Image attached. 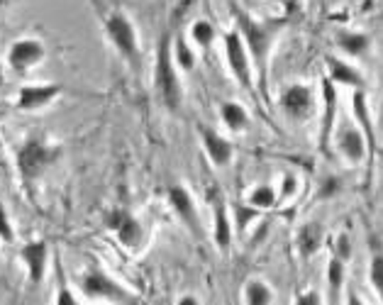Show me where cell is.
Masks as SVG:
<instances>
[{
  "label": "cell",
  "instance_id": "8",
  "mask_svg": "<svg viewBox=\"0 0 383 305\" xmlns=\"http://www.w3.org/2000/svg\"><path fill=\"white\" fill-rule=\"evenodd\" d=\"M47 245L44 242H30V245L22 247L20 256L25 261L27 271H30V281L32 283H42L44 279V271H47Z\"/></svg>",
  "mask_w": 383,
  "mask_h": 305
},
{
  "label": "cell",
  "instance_id": "19",
  "mask_svg": "<svg viewBox=\"0 0 383 305\" xmlns=\"http://www.w3.org/2000/svg\"><path fill=\"white\" fill-rule=\"evenodd\" d=\"M247 305H271V290L261 281H252L247 286Z\"/></svg>",
  "mask_w": 383,
  "mask_h": 305
},
{
  "label": "cell",
  "instance_id": "35",
  "mask_svg": "<svg viewBox=\"0 0 383 305\" xmlns=\"http://www.w3.org/2000/svg\"><path fill=\"white\" fill-rule=\"evenodd\" d=\"M0 85H3V71H0Z\"/></svg>",
  "mask_w": 383,
  "mask_h": 305
},
{
  "label": "cell",
  "instance_id": "17",
  "mask_svg": "<svg viewBox=\"0 0 383 305\" xmlns=\"http://www.w3.org/2000/svg\"><path fill=\"white\" fill-rule=\"evenodd\" d=\"M222 120L225 125L229 127L232 132L242 130L244 125H247V113H244L242 106H237V103H225L222 106Z\"/></svg>",
  "mask_w": 383,
  "mask_h": 305
},
{
  "label": "cell",
  "instance_id": "16",
  "mask_svg": "<svg viewBox=\"0 0 383 305\" xmlns=\"http://www.w3.org/2000/svg\"><path fill=\"white\" fill-rule=\"evenodd\" d=\"M215 240H218V245L222 247V249H227L229 242H232V227H229L225 208L220 206V203L215 206Z\"/></svg>",
  "mask_w": 383,
  "mask_h": 305
},
{
  "label": "cell",
  "instance_id": "7",
  "mask_svg": "<svg viewBox=\"0 0 383 305\" xmlns=\"http://www.w3.org/2000/svg\"><path fill=\"white\" fill-rule=\"evenodd\" d=\"M225 49H227L229 69L234 71V76H237L239 83L249 88V85H252V81H249V61H247V54H244L242 40H239L237 35H232V32H229V35L225 37Z\"/></svg>",
  "mask_w": 383,
  "mask_h": 305
},
{
  "label": "cell",
  "instance_id": "14",
  "mask_svg": "<svg viewBox=\"0 0 383 305\" xmlns=\"http://www.w3.org/2000/svg\"><path fill=\"white\" fill-rule=\"evenodd\" d=\"M339 149L349 161H361L364 159V140L357 130H347L339 140Z\"/></svg>",
  "mask_w": 383,
  "mask_h": 305
},
{
  "label": "cell",
  "instance_id": "15",
  "mask_svg": "<svg viewBox=\"0 0 383 305\" xmlns=\"http://www.w3.org/2000/svg\"><path fill=\"white\" fill-rule=\"evenodd\" d=\"M298 245L303 249V254H315L323 245V232H320V225L310 222L300 230V237H298Z\"/></svg>",
  "mask_w": 383,
  "mask_h": 305
},
{
  "label": "cell",
  "instance_id": "31",
  "mask_svg": "<svg viewBox=\"0 0 383 305\" xmlns=\"http://www.w3.org/2000/svg\"><path fill=\"white\" fill-rule=\"evenodd\" d=\"M349 254H352V247H349L347 237H342V240H339V259H347Z\"/></svg>",
  "mask_w": 383,
  "mask_h": 305
},
{
  "label": "cell",
  "instance_id": "36",
  "mask_svg": "<svg viewBox=\"0 0 383 305\" xmlns=\"http://www.w3.org/2000/svg\"><path fill=\"white\" fill-rule=\"evenodd\" d=\"M0 3H3V0H0Z\"/></svg>",
  "mask_w": 383,
  "mask_h": 305
},
{
  "label": "cell",
  "instance_id": "3",
  "mask_svg": "<svg viewBox=\"0 0 383 305\" xmlns=\"http://www.w3.org/2000/svg\"><path fill=\"white\" fill-rule=\"evenodd\" d=\"M108 35L110 40L115 42V47H117L120 51H122L127 59L132 61V64H140V49H137V37H135V30H132V25L127 22V17H122L120 13H115V15L108 17Z\"/></svg>",
  "mask_w": 383,
  "mask_h": 305
},
{
  "label": "cell",
  "instance_id": "1",
  "mask_svg": "<svg viewBox=\"0 0 383 305\" xmlns=\"http://www.w3.org/2000/svg\"><path fill=\"white\" fill-rule=\"evenodd\" d=\"M81 290L83 295L93 300H110L117 305H137L135 295L130 290H124L117 281H113L103 269H90L88 274H83L81 279Z\"/></svg>",
  "mask_w": 383,
  "mask_h": 305
},
{
  "label": "cell",
  "instance_id": "26",
  "mask_svg": "<svg viewBox=\"0 0 383 305\" xmlns=\"http://www.w3.org/2000/svg\"><path fill=\"white\" fill-rule=\"evenodd\" d=\"M371 283L383 295V254H376L371 261Z\"/></svg>",
  "mask_w": 383,
  "mask_h": 305
},
{
  "label": "cell",
  "instance_id": "30",
  "mask_svg": "<svg viewBox=\"0 0 383 305\" xmlns=\"http://www.w3.org/2000/svg\"><path fill=\"white\" fill-rule=\"evenodd\" d=\"M298 305H320V295L315 293V290H310V293L300 295V298H298Z\"/></svg>",
  "mask_w": 383,
  "mask_h": 305
},
{
  "label": "cell",
  "instance_id": "4",
  "mask_svg": "<svg viewBox=\"0 0 383 305\" xmlns=\"http://www.w3.org/2000/svg\"><path fill=\"white\" fill-rule=\"evenodd\" d=\"M54 159H56L54 149L44 147L42 142H27L20 154H17V166H20L25 179H35V176H40L42 171H44V166Z\"/></svg>",
  "mask_w": 383,
  "mask_h": 305
},
{
  "label": "cell",
  "instance_id": "27",
  "mask_svg": "<svg viewBox=\"0 0 383 305\" xmlns=\"http://www.w3.org/2000/svg\"><path fill=\"white\" fill-rule=\"evenodd\" d=\"M0 240L13 242V227H10V222H8V215H6V211H3V206H0Z\"/></svg>",
  "mask_w": 383,
  "mask_h": 305
},
{
  "label": "cell",
  "instance_id": "25",
  "mask_svg": "<svg viewBox=\"0 0 383 305\" xmlns=\"http://www.w3.org/2000/svg\"><path fill=\"white\" fill-rule=\"evenodd\" d=\"M325 98H327V115H325L323 137H327L329 135V127H332V113H334V88L329 83H325Z\"/></svg>",
  "mask_w": 383,
  "mask_h": 305
},
{
  "label": "cell",
  "instance_id": "23",
  "mask_svg": "<svg viewBox=\"0 0 383 305\" xmlns=\"http://www.w3.org/2000/svg\"><path fill=\"white\" fill-rule=\"evenodd\" d=\"M59 271V290H56V300H54V305H81L79 300L74 298V293H71V288L66 286V279H64V274H61V269H56Z\"/></svg>",
  "mask_w": 383,
  "mask_h": 305
},
{
  "label": "cell",
  "instance_id": "24",
  "mask_svg": "<svg viewBox=\"0 0 383 305\" xmlns=\"http://www.w3.org/2000/svg\"><path fill=\"white\" fill-rule=\"evenodd\" d=\"M342 276H344V271H342V259H332L329 261V269H327V281H329V288L337 293L339 290V286H342Z\"/></svg>",
  "mask_w": 383,
  "mask_h": 305
},
{
  "label": "cell",
  "instance_id": "6",
  "mask_svg": "<svg viewBox=\"0 0 383 305\" xmlns=\"http://www.w3.org/2000/svg\"><path fill=\"white\" fill-rule=\"evenodd\" d=\"M108 225L113 227L115 232H117V240L122 242L124 247H130V249H135V247L140 245V240H142V227H140V222H137L135 217L127 215V213L115 211L113 215L108 217Z\"/></svg>",
  "mask_w": 383,
  "mask_h": 305
},
{
  "label": "cell",
  "instance_id": "29",
  "mask_svg": "<svg viewBox=\"0 0 383 305\" xmlns=\"http://www.w3.org/2000/svg\"><path fill=\"white\" fill-rule=\"evenodd\" d=\"M256 213L254 211H249V208H237V220H239V230H244L247 227V222H249V217H254Z\"/></svg>",
  "mask_w": 383,
  "mask_h": 305
},
{
  "label": "cell",
  "instance_id": "34",
  "mask_svg": "<svg viewBox=\"0 0 383 305\" xmlns=\"http://www.w3.org/2000/svg\"><path fill=\"white\" fill-rule=\"evenodd\" d=\"M347 305H364V303H361V298H359L357 293H349V300H347Z\"/></svg>",
  "mask_w": 383,
  "mask_h": 305
},
{
  "label": "cell",
  "instance_id": "9",
  "mask_svg": "<svg viewBox=\"0 0 383 305\" xmlns=\"http://www.w3.org/2000/svg\"><path fill=\"white\" fill-rule=\"evenodd\" d=\"M169 200H171V206H174V211L181 215V220H184L190 230L198 232V217H195V206H193V198H190L188 190H186L184 186H171Z\"/></svg>",
  "mask_w": 383,
  "mask_h": 305
},
{
  "label": "cell",
  "instance_id": "2",
  "mask_svg": "<svg viewBox=\"0 0 383 305\" xmlns=\"http://www.w3.org/2000/svg\"><path fill=\"white\" fill-rule=\"evenodd\" d=\"M156 88L161 93V100L169 110H179L181 106V85L179 76L171 64V42L164 37L159 44V61H156Z\"/></svg>",
  "mask_w": 383,
  "mask_h": 305
},
{
  "label": "cell",
  "instance_id": "22",
  "mask_svg": "<svg viewBox=\"0 0 383 305\" xmlns=\"http://www.w3.org/2000/svg\"><path fill=\"white\" fill-rule=\"evenodd\" d=\"M213 37H215V27L210 25V22L200 20V22H195L193 25V40L198 42V44L208 47L210 42H213Z\"/></svg>",
  "mask_w": 383,
  "mask_h": 305
},
{
  "label": "cell",
  "instance_id": "33",
  "mask_svg": "<svg viewBox=\"0 0 383 305\" xmlns=\"http://www.w3.org/2000/svg\"><path fill=\"white\" fill-rule=\"evenodd\" d=\"M179 305H198V300H195L193 295H184V298L179 300Z\"/></svg>",
  "mask_w": 383,
  "mask_h": 305
},
{
  "label": "cell",
  "instance_id": "32",
  "mask_svg": "<svg viewBox=\"0 0 383 305\" xmlns=\"http://www.w3.org/2000/svg\"><path fill=\"white\" fill-rule=\"evenodd\" d=\"M284 190H286V195H293V190H295V179H293V176H288V179H286Z\"/></svg>",
  "mask_w": 383,
  "mask_h": 305
},
{
  "label": "cell",
  "instance_id": "28",
  "mask_svg": "<svg viewBox=\"0 0 383 305\" xmlns=\"http://www.w3.org/2000/svg\"><path fill=\"white\" fill-rule=\"evenodd\" d=\"M176 49H179V61H181V66H184V69H193L195 59H193V54L188 51V47H186L184 42H179V47H176Z\"/></svg>",
  "mask_w": 383,
  "mask_h": 305
},
{
  "label": "cell",
  "instance_id": "11",
  "mask_svg": "<svg viewBox=\"0 0 383 305\" xmlns=\"http://www.w3.org/2000/svg\"><path fill=\"white\" fill-rule=\"evenodd\" d=\"M59 85H27L20 90V98H17V106L22 110H37L44 103H49L56 93H59Z\"/></svg>",
  "mask_w": 383,
  "mask_h": 305
},
{
  "label": "cell",
  "instance_id": "18",
  "mask_svg": "<svg viewBox=\"0 0 383 305\" xmlns=\"http://www.w3.org/2000/svg\"><path fill=\"white\" fill-rule=\"evenodd\" d=\"M329 66H332V79L339 81V83H349V85H361V76L354 69H349L347 64L337 59H329Z\"/></svg>",
  "mask_w": 383,
  "mask_h": 305
},
{
  "label": "cell",
  "instance_id": "5",
  "mask_svg": "<svg viewBox=\"0 0 383 305\" xmlns=\"http://www.w3.org/2000/svg\"><path fill=\"white\" fill-rule=\"evenodd\" d=\"M237 17H239V27H242V32L247 35L249 47H252L254 59L259 61V64H264L266 49H269V44H271V27L249 20V17L244 15V13H239V10H237Z\"/></svg>",
  "mask_w": 383,
  "mask_h": 305
},
{
  "label": "cell",
  "instance_id": "21",
  "mask_svg": "<svg viewBox=\"0 0 383 305\" xmlns=\"http://www.w3.org/2000/svg\"><path fill=\"white\" fill-rule=\"evenodd\" d=\"M339 44H342V49L349 51V54H361L368 47V40L364 35H342L339 37Z\"/></svg>",
  "mask_w": 383,
  "mask_h": 305
},
{
  "label": "cell",
  "instance_id": "20",
  "mask_svg": "<svg viewBox=\"0 0 383 305\" xmlns=\"http://www.w3.org/2000/svg\"><path fill=\"white\" fill-rule=\"evenodd\" d=\"M274 200H276V195L271 186H259V188L249 195V203H252L254 208H271L274 206Z\"/></svg>",
  "mask_w": 383,
  "mask_h": 305
},
{
  "label": "cell",
  "instance_id": "12",
  "mask_svg": "<svg viewBox=\"0 0 383 305\" xmlns=\"http://www.w3.org/2000/svg\"><path fill=\"white\" fill-rule=\"evenodd\" d=\"M284 108L286 113H291L293 117H305L313 108V98H310V90L305 85H291L284 93Z\"/></svg>",
  "mask_w": 383,
  "mask_h": 305
},
{
  "label": "cell",
  "instance_id": "13",
  "mask_svg": "<svg viewBox=\"0 0 383 305\" xmlns=\"http://www.w3.org/2000/svg\"><path fill=\"white\" fill-rule=\"evenodd\" d=\"M203 145H205V149H208V154H210V159H213V164L225 166L229 159H232V145H229L227 140H222L218 132L203 130Z\"/></svg>",
  "mask_w": 383,
  "mask_h": 305
},
{
  "label": "cell",
  "instance_id": "10",
  "mask_svg": "<svg viewBox=\"0 0 383 305\" xmlns=\"http://www.w3.org/2000/svg\"><path fill=\"white\" fill-rule=\"evenodd\" d=\"M42 56H44V47H42L40 42L22 40V42H17V44H13L10 64H13V69L22 71V69H27V66L37 64Z\"/></svg>",
  "mask_w": 383,
  "mask_h": 305
}]
</instances>
